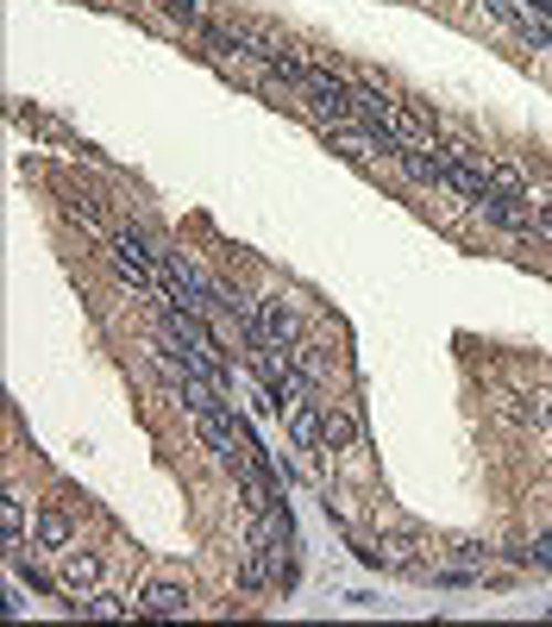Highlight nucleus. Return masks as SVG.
Returning <instances> with one entry per match:
<instances>
[{"label": "nucleus", "mask_w": 552, "mask_h": 627, "mask_svg": "<svg viewBox=\"0 0 552 627\" xmlns=\"http://www.w3.org/2000/svg\"><path fill=\"white\" fill-rule=\"evenodd\" d=\"M257 339H270V346H301V314H296V301H283V295L257 301Z\"/></svg>", "instance_id": "3"}, {"label": "nucleus", "mask_w": 552, "mask_h": 627, "mask_svg": "<svg viewBox=\"0 0 552 627\" xmlns=\"http://www.w3.org/2000/svg\"><path fill=\"white\" fill-rule=\"evenodd\" d=\"M70 214L88 220V226H100V201L95 195H70Z\"/></svg>", "instance_id": "15"}, {"label": "nucleus", "mask_w": 552, "mask_h": 627, "mask_svg": "<svg viewBox=\"0 0 552 627\" xmlns=\"http://www.w3.org/2000/svg\"><path fill=\"white\" fill-rule=\"evenodd\" d=\"M238 589H245V596H264V589H276V559H270V546L245 540V552H238Z\"/></svg>", "instance_id": "7"}, {"label": "nucleus", "mask_w": 552, "mask_h": 627, "mask_svg": "<svg viewBox=\"0 0 552 627\" xmlns=\"http://www.w3.org/2000/svg\"><path fill=\"white\" fill-rule=\"evenodd\" d=\"M32 546L39 552H70L76 546V521H70V509H63V502H44L39 514H32Z\"/></svg>", "instance_id": "4"}, {"label": "nucleus", "mask_w": 552, "mask_h": 627, "mask_svg": "<svg viewBox=\"0 0 552 627\" xmlns=\"http://www.w3.org/2000/svg\"><path fill=\"white\" fill-rule=\"evenodd\" d=\"M301 107L327 126V132H339V126H358V100H352V82L333 76V70H315L308 63V76H301Z\"/></svg>", "instance_id": "1"}, {"label": "nucleus", "mask_w": 552, "mask_h": 627, "mask_svg": "<svg viewBox=\"0 0 552 627\" xmlns=\"http://www.w3.org/2000/svg\"><path fill=\"white\" fill-rule=\"evenodd\" d=\"M82 615H100V621H119V615H132V608L119 603V596H107V589H95V596H82Z\"/></svg>", "instance_id": "12"}, {"label": "nucleus", "mask_w": 552, "mask_h": 627, "mask_svg": "<svg viewBox=\"0 0 552 627\" xmlns=\"http://www.w3.org/2000/svg\"><path fill=\"white\" fill-rule=\"evenodd\" d=\"M364 439V421H358L352 402H327V451H358Z\"/></svg>", "instance_id": "8"}, {"label": "nucleus", "mask_w": 552, "mask_h": 627, "mask_svg": "<svg viewBox=\"0 0 552 627\" xmlns=\"http://www.w3.org/2000/svg\"><path fill=\"white\" fill-rule=\"evenodd\" d=\"M540 226H546V233H552V201H540Z\"/></svg>", "instance_id": "16"}, {"label": "nucleus", "mask_w": 552, "mask_h": 627, "mask_svg": "<svg viewBox=\"0 0 552 627\" xmlns=\"http://www.w3.org/2000/svg\"><path fill=\"white\" fill-rule=\"evenodd\" d=\"M490 195L496 201H514V208H528V177H521L514 163H490Z\"/></svg>", "instance_id": "10"}, {"label": "nucleus", "mask_w": 552, "mask_h": 627, "mask_svg": "<svg viewBox=\"0 0 552 627\" xmlns=\"http://www.w3.org/2000/svg\"><path fill=\"white\" fill-rule=\"evenodd\" d=\"M138 615H151V621H177V615H189V584H177V577H151V584L138 589Z\"/></svg>", "instance_id": "5"}, {"label": "nucleus", "mask_w": 552, "mask_h": 627, "mask_svg": "<svg viewBox=\"0 0 552 627\" xmlns=\"http://www.w3.org/2000/svg\"><path fill=\"white\" fill-rule=\"evenodd\" d=\"M163 13L177 25H189V32H201V0H163Z\"/></svg>", "instance_id": "14"}, {"label": "nucleus", "mask_w": 552, "mask_h": 627, "mask_svg": "<svg viewBox=\"0 0 552 627\" xmlns=\"http://www.w3.org/2000/svg\"><path fill=\"white\" fill-rule=\"evenodd\" d=\"M283 421H289V446H296V451L327 446V402H320V390L296 395V402L283 408Z\"/></svg>", "instance_id": "2"}, {"label": "nucleus", "mask_w": 552, "mask_h": 627, "mask_svg": "<svg viewBox=\"0 0 552 627\" xmlns=\"http://www.w3.org/2000/svg\"><path fill=\"white\" fill-rule=\"evenodd\" d=\"M57 589H63V596H95V589H100V559H95V552H76V546L63 552Z\"/></svg>", "instance_id": "6"}, {"label": "nucleus", "mask_w": 552, "mask_h": 627, "mask_svg": "<svg viewBox=\"0 0 552 627\" xmlns=\"http://www.w3.org/2000/svg\"><path fill=\"white\" fill-rule=\"evenodd\" d=\"M521 565H528V571H552V533H540V540L521 546Z\"/></svg>", "instance_id": "13"}, {"label": "nucleus", "mask_w": 552, "mask_h": 627, "mask_svg": "<svg viewBox=\"0 0 552 627\" xmlns=\"http://www.w3.org/2000/svg\"><path fill=\"white\" fill-rule=\"evenodd\" d=\"M0 528H7V552L25 546V496H20V490L0 496Z\"/></svg>", "instance_id": "11"}, {"label": "nucleus", "mask_w": 552, "mask_h": 627, "mask_svg": "<svg viewBox=\"0 0 552 627\" xmlns=\"http://www.w3.org/2000/svg\"><path fill=\"white\" fill-rule=\"evenodd\" d=\"M252 521H257L252 540H264V546H296V514H289V496L270 502L264 514H252Z\"/></svg>", "instance_id": "9"}]
</instances>
